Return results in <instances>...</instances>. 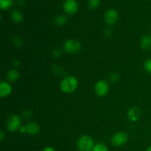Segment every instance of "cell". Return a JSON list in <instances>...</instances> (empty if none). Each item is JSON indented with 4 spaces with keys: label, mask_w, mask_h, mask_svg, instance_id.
Listing matches in <instances>:
<instances>
[{
    "label": "cell",
    "mask_w": 151,
    "mask_h": 151,
    "mask_svg": "<svg viewBox=\"0 0 151 151\" xmlns=\"http://www.w3.org/2000/svg\"><path fill=\"white\" fill-rule=\"evenodd\" d=\"M94 145L92 137L86 134L81 136L77 142V147L79 151H92Z\"/></svg>",
    "instance_id": "obj_2"
},
{
    "label": "cell",
    "mask_w": 151,
    "mask_h": 151,
    "mask_svg": "<svg viewBox=\"0 0 151 151\" xmlns=\"http://www.w3.org/2000/svg\"><path fill=\"white\" fill-rule=\"evenodd\" d=\"M94 92L99 97H105L109 91V85L105 80H100L94 85Z\"/></svg>",
    "instance_id": "obj_6"
},
{
    "label": "cell",
    "mask_w": 151,
    "mask_h": 151,
    "mask_svg": "<svg viewBox=\"0 0 151 151\" xmlns=\"http://www.w3.org/2000/svg\"><path fill=\"white\" fill-rule=\"evenodd\" d=\"M13 91V88L10 83L6 81H1L0 83V96L1 97H6L10 95Z\"/></svg>",
    "instance_id": "obj_9"
},
{
    "label": "cell",
    "mask_w": 151,
    "mask_h": 151,
    "mask_svg": "<svg viewBox=\"0 0 151 151\" xmlns=\"http://www.w3.org/2000/svg\"><path fill=\"white\" fill-rule=\"evenodd\" d=\"M62 54V52L60 50H58V49H56V50H54L52 52V55L54 58H60V55H61Z\"/></svg>",
    "instance_id": "obj_22"
},
{
    "label": "cell",
    "mask_w": 151,
    "mask_h": 151,
    "mask_svg": "<svg viewBox=\"0 0 151 151\" xmlns=\"http://www.w3.org/2000/svg\"><path fill=\"white\" fill-rule=\"evenodd\" d=\"M92 151H109L107 146L103 143H97L95 144Z\"/></svg>",
    "instance_id": "obj_17"
},
{
    "label": "cell",
    "mask_w": 151,
    "mask_h": 151,
    "mask_svg": "<svg viewBox=\"0 0 151 151\" xmlns=\"http://www.w3.org/2000/svg\"><path fill=\"white\" fill-rule=\"evenodd\" d=\"M128 140V135L126 132L124 131H119L116 132L112 136L111 144L115 147H120V146L124 145Z\"/></svg>",
    "instance_id": "obj_5"
},
{
    "label": "cell",
    "mask_w": 151,
    "mask_h": 151,
    "mask_svg": "<svg viewBox=\"0 0 151 151\" xmlns=\"http://www.w3.org/2000/svg\"><path fill=\"white\" fill-rule=\"evenodd\" d=\"M63 50L67 54H77L81 50V44L77 40L68 39L63 44Z\"/></svg>",
    "instance_id": "obj_3"
},
{
    "label": "cell",
    "mask_w": 151,
    "mask_h": 151,
    "mask_svg": "<svg viewBox=\"0 0 151 151\" xmlns=\"http://www.w3.org/2000/svg\"><path fill=\"white\" fill-rule=\"evenodd\" d=\"M18 4L22 5V4H24V0H18Z\"/></svg>",
    "instance_id": "obj_28"
},
{
    "label": "cell",
    "mask_w": 151,
    "mask_h": 151,
    "mask_svg": "<svg viewBox=\"0 0 151 151\" xmlns=\"http://www.w3.org/2000/svg\"><path fill=\"white\" fill-rule=\"evenodd\" d=\"M142 116V111L138 107H132L128 112V117L131 122H137Z\"/></svg>",
    "instance_id": "obj_10"
},
{
    "label": "cell",
    "mask_w": 151,
    "mask_h": 151,
    "mask_svg": "<svg viewBox=\"0 0 151 151\" xmlns=\"http://www.w3.org/2000/svg\"><path fill=\"white\" fill-rule=\"evenodd\" d=\"M13 4V0H0V7L1 10H8Z\"/></svg>",
    "instance_id": "obj_16"
},
{
    "label": "cell",
    "mask_w": 151,
    "mask_h": 151,
    "mask_svg": "<svg viewBox=\"0 0 151 151\" xmlns=\"http://www.w3.org/2000/svg\"><path fill=\"white\" fill-rule=\"evenodd\" d=\"M144 69L148 73L151 74V58H148L145 61Z\"/></svg>",
    "instance_id": "obj_20"
},
{
    "label": "cell",
    "mask_w": 151,
    "mask_h": 151,
    "mask_svg": "<svg viewBox=\"0 0 151 151\" xmlns=\"http://www.w3.org/2000/svg\"><path fill=\"white\" fill-rule=\"evenodd\" d=\"M13 43L16 47H21L23 44V41H22V39L19 36H16L13 38Z\"/></svg>",
    "instance_id": "obj_19"
},
{
    "label": "cell",
    "mask_w": 151,
    "mask_h": 151,
    "mask_svg": "<svg viewBox=\"0 0 151 151\" xmlns=\"http://www.w3.org/2000/svg\"><path fill=\"white\" fill-rule=\"evenodd\" d=\"M111 34H112V31L111 30L110 28H108V29H106V30H105V35H106V36H110Z\"/></svg>",
    "instance_id": "obj_24"
},
{
    "label": "cell",
    "mask_w": 151,
    "mask_h": 151,
    "mask_svg": "<svg viewBox=\"0 0 151 151\" xmlns=\"http://www.w3.org/2000/svg\"><path fill=\"white\" fill-rule=\"evenodd\" d=\"M23 115L25 116V117H29V116H31V111H24L23 113Z\"/></svg>",
    "instance_id": "obj_25"
},
{
    "label": "cell",
    "mask_w": 151,
    "mask_h": 151,
    "mask_svg": "<svg viewBox=\"0 0 151 151\" xmlns=\"http://www.w3.org/2000/svg\"><path fill=\"white\" fill-rule=\"evenodd\" d=\"M63 8L66 13L73 15L78 11V2L76 0H64L63 3Z\"/></svg>",
    "instance_id": "obj_7"
},
{
    "label": "cell",
    "mask_w": 151,
    "mask_h": 151,
    "mask_svg": "<svg viewBox=\"0 0 151 151\" xmlns=\"http://www.w3.org/2000/svg\"><path fill=\"white\" fill-rule=\"evenodd\" d=\"M25 126H26L27 134L29 135H36L40 131V127L36 122H30L27 124Z\"/></svg>",
    "instance_id": "obj_11"
},
{
    "label": "cell",
    "mask_w": 151,
    "mask_h": 151,
    "mask_svg": "<svg viewBox=\"0 0 151 151\" xmlns=\"http://www.w3.org/2000/svg\"><path fill=\"white\" fill-rule=\"evenodd\" d=\"M119 14L114 9H109L105 13V21L109 25H114L117 22Z\"/></svg>",
    "instance_id": "obj_8"
},
{
    "label": "cell",
    "mask_w": 151,
    "mask_h": 151,
    "mask_svg": "<svg viewBox=\"0 0 151 151\" xmlns=\"http://www.w3.org/2000/svg\"><path fill=\"white\" fill-rule=\"evenodd\" d=\"M11 19L15 23H20L23 20V15L17 9H15L11 12Z\"/></svg>",
    "instance_id": "obj_14"
},
{
    "label": "cell",
    "mask_w": 151,
    "mask_h": 151,
    "mask_svg": "<svg viewBox=\"0 0 151 151\" xmlns=\"http://www.w3.org/2000/svg\"><path fill=\"white\" fill-rule=\"evenodd\" d=\"M4 133L3 132V131H1V132H0V140H1V142H2L3 140H4Z\"/></svg>",
    "instance_id": "obj_27"
},
{
    "label": "cell",
    "mask_w": 151,
    "mask_h": 151,
    "mask_svg": "<svg viewBox=\"0 0 151 151\" xmlns=\"http://www.w3.org/2000/svg\"><path fill=\"white\" fill-rule=\"evenodd\" d=\"M22 124V120L19 116L16 114L10 115L7 119L6 125L7 128L10 132H16V131H19Z\"/></svg>",
    "instance_id": "obj_4"
},
{
    "label": "cell",
    "mask_w": 151,
    "mask_h": 151,
    "mask_svg": "<svg viewBox=\"0 0 151 151\" xmlns=\"http://www.w3.org/2000/svg\"><path fill=\"white\" fill-rule=\"evenodd\" d=\"M146 151H151V146H150V147H149L148 148H147V150H146Z\"/></svg>",
    "instance_id": "obj_29"
},
{
    "label": "cell",
    "mask_w": 151,
    "mask_h": 151,
    "mask_svg": "<svg viewBox=\"0 0 151 151\" xmlns=\"http://www.w3.org/2000/svg\"><path fill=\"white\" fill-rule=\"evenodd\" d=\"M141 47L145 51L151 50V36L150 35H145L141 40Z\"/></svg>",
    "instance_id": "obj_13"
},
{
    "label": "cell",
    "mask_w": 151,
    "mask_h": 151,
    "mask_svg": "<svg viewBox=\"0 0 151 151\" xmlns=\"http://www.w3.org/2000/svg\"><path fill=\"white\" fill-rule=\"evenodd\" d=\"M66 21H67V19H66V16H63V15H59L55 18L54 24L57 26H63L66 23Z\"/></svg>",
    "instance_id": "obj_15"
},
{
    "label": "cell",
    "mask_w": 151,
    "mask_h": 151,
    "mask_svg": "<svg viewBox=\"0 0 151 151\" xmlns=\"http://www.w3.org/2000/svg\"><path fill=\"white\" fill-rule=\"evenodd\" d=\"M42 151H55L52 147H50V146H48V147H46L43 149Z\"/></svg>",
    "instance_id": "obj_26"
},
{
    "label": "cell",
    "mask_w": 151,
    "mask_h": 151,
    "mask_svg": "<svg viewBox=\"0 0 151 151\" xmlns=\"http://www.w3.org/2000/svg\"><path fill=\"white\" fill-rule=\"evenodd\" d=\"M19 131L22 134H25L27 133V129H26V126H21L20 128H19Z\"/></svg>",
    "instance_id": "obj_23"
},
{
    "label": "cell",
    "mask_w": 151,
    "mask_h": 151,
    "mask_svg": "<svg viewBox=\"0 0 151 151\" xmlns=\"http://www.w3.org/2000/svg\"><path fill=\"white\" fill-rule=\"evenodd\" d=\"M9 83H15L19 78V72L16 69H10L6 75Z\"/></svg>",
    "instance_id": "obj_12"
},
{
    "label": "cell",
    "mask_w": 151,
    "mask_h": 151,
    "mask_svg": "<svg viewBox=\"0 0 151 151\" xmlns=\"http://www.w3.org/2000/svg\"><path fill=\"white\" fill-rule=\"evenodd\" d=\"M88 5L91 9L97 8L100 5V0H88Z\"/></svg>",
    "instance_id": "obj_18"
},
{
    "label": "cell",
    "mask_w": 151,
    "mask_h": 151,
    "mask_svg": "<svg viewBox=\"0 0 151 151\" xmlns=\"http://www.w3.org/2000/svg\"><path fill=\"white\" fill-rule=\"evenodd\" d=\"M79 82L74 75H67L60 81V88L65 94H71L75 92L78 88Z\"/></svg>",
    "instance_id": "obj_1"
},
{
    "label": "cell",
    "mask_w": 151,
    "mask_h": 151,
    "mask_svg": "<svg viewBox=\"0 0 151 151\" xmlns=\"http://www.w3.org/2000/svg\"><path fill=\"white\" fill-rule=\"evenodd\" d=\"M119 75L117 73H112L110 75V81L113 83H116L119 81Z\"/></svg>",
    "instance_id": "obj_21"
}]
</instances>
